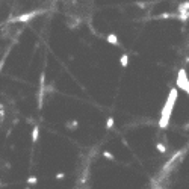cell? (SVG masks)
<instances>
[{
  "label": "cell",
  "mask_w": 189,
  "mask_h": 189,
  "mask_svg": "<svg viewBox=\"0 0 189 189\" xmlns=\"http://www.w3.org/2000/svg\"><path fill=\"white\" fill-rule=\"evenodd\" d=\"M114 124H115V120H114L112 117H109V118H108V123H106V127H108V129H112Z\"/></svg>",
  "instance_id": "cell-7"
},
{
  "label": "cell",
  "mask_w": 189,
  "mask_h": 189,
  "mask_svg": "<svg viewBox=\"0 0 189 189\" xmlns=\"http://www.w3.org/2000/svg\"><path fill=\"white\" fill-rule=\"evenodd\" d=\"M27 181H29V183H32V184H33V183H36V178H35V177H32V178H29V180H27Z\"/></svg>",
  "instance_id": "cell-10"
},
{
  "label": "cell",
  "mask_w": 189,
  "mask_h": 189,
  "mask_svg": "<svg viewBox=\"0 0 189 189\" xmlns=\"http://www.w3.org/2000/svg\"><path fill=\"white\" fill-rule=\"evenodd\" d=\"M106 41H108L109 44H112V46H118V38H117V35H114V33H109V35L106 36Z\"/></svg>",
  "instance_id": "cell-3"
},
{
  "label": "cell",
  "mask_w": 189,
  "mask_h": 189,
  "mask_svg": "<svg viewBox=\"0 0 189 189\" xmlns=\"http://www.w3.org/2000/svg\"><path fill=\"white\" fill-rule=\"evenodd\" d=\"M156 148H157V151H160V153H165V151H166V148H165V145H163L162 142H157V144H156Z\"/></svg>",
  "instance_id": "cell-8"
},
{
  "label": "cell",
  "mask_w": 189,
  "mask_h": 189,
  "mask_svg": "<svg viewBox=\"0 0 189 189\" xmlns=\"http://www.w3.org/2000/svg\"><path fill=\"white\" fill-rule=\"evenodd\" d=\"M177 86L180 89H183L187 96H189V79H187V73L184 68H181L177 74Z\"/></svg>",
  "instance_id": "cell-2"
},
{
  "label": "cell",
  "mask_w": 189,
  "mask_h": 189,
  "mask_svg": "<svg viewBox=\"0 0 189 189\" xmlns=\"http://www.w3.org/2000/svg\"><path fill=\"white\" fill-rule=\"evenodd\" d=\"M187 9H189V2H184V3H181V5L178 6V11H180V12L187 11Z\"/></svg>",
  "instance_id": "cell-6"
},
{
  "label": "cell",
  "mask_w": 189,
  "mask_h": 189,
  "mask_svg": "<svg viewBox=\"0 0 189 189\" xmlns=\"http://www.w3.org/2000/svg\"><path fill=\"white\" fill-rule=\"evenodd\" d=\"M177 97H178V91L177 88H172L168 94V99H166V103L163 105L162 108V112H160V120H159V127L160 129H165L168 127V123H169V118H171V112L174 109V105L177 102Z\"/></svg>",
  "instance_id": "cell-1"
},
{
  "label": "cell",
  "mask_w": 189,
  "mask_h": 189,
  "mask_svg": "<svg viewBox=\"0 0 189 189\" xmlns=\"http://www.w3.org/2000/svg\"><path fill=\"white\" fill-rule=\"evenodd\" d=\"M38 133H39V127L35 126V127H33V132H32V141H33V142H36V139H38Z\"/></svg>",
  "instance_id": "cell-5"
},
{
  "label": "cell",
  "mask_w": 189,
  "mask_h": 189,
  "mask_svg": "<svg viewBox=\"0 0 189 189\" xmlns=\"http://www.w3.org/2000/svg\"><path fill=\"white\" fill-rule=\"evenodd\" d=\"M120 65L121 67H127L129 65V56L124 53V55H121V58H120Z\"/></svg>",
  "instance_id": "cell-4"
},
{
  "label": "cell",
  "mask_w": 189,
  "mask_h": 189,
  "mask_svg": "<svg viewBox=\"0 0 189 189\" xmlns=\"http://www.w3.org/2000/svg\"><path fill=\"white\" fill-rule=\"evenodd\" d=\"M103 156H106L108 159H111V160H114V154H111V153H108V151H105V153H103Z\"/></svg>",
  "instance_id": "cell-9"
}]
</instances>
